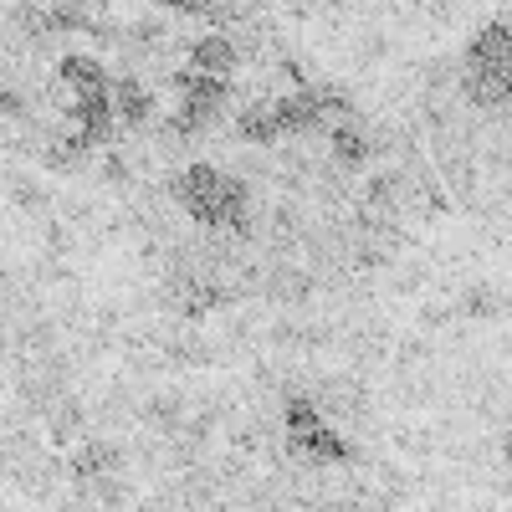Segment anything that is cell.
Instances as JSON below:
<instances>
[{
    "label": "cell",
    "instance_id": "obj_1",
    "mask_svg": "<svg viewBox=\"0 0 512 512\" xmlns=\"http://www.w3.org/2000/svg\"><path fill=\"white\" fill-rule=\"evenodd\" d=\"M282 420H287L292 451L303 456L308 466H338V461H349V441L338 436L333 425H323V415H318V405L308 395H292L287 410H282Z\"/></svg>",
    "mask_w": 512,
    "mask_h": 512
},
{
    "label": "cell",
    "instance_id": "obj_2",
    "mask_svg": "<svg viewBox=\"0 0 512 512\" xmlns=\"http://www.w3.org/2000/svg\"><path fill=\"white\" fill-rule=\"evenodd\" d=\"M185 52H190V67H195V72H210V77H231V72L241 67V47H236V36H231V31L195 36Z\"/></svg>",
    "mask_w": 512,
    "mask_h": 512
},
{
    "label": "cell",
    "instance_id": "obj_3",
    "mask_svg": "<svg viewBox=\"0 0 512 512\" xmlns=\"http://www.w3.org/2000/svg\"><path fill=\"white\" fill-rule=\"evenodd\" d=\"M113 113H118V123L123 128H139V134H144V128L154 123V113H159V103H154V93L144 88V82L139 77H113Z\"/></svg>",
    "mask_w": 512,
    "mask_h": 512
},
{
    "label": "cell",
    "instance_id": "obj_4",
    "mask_svg": "<svg viewBox=\"0 0 512 512\" xmlns=\"http://www.w3.org/2000/svg\"><path fill=\"white\" fill-rule=\"evenodd\" d=\"M236 139H246V144H277V139H287L282 134V118H277V98H256V103H246L241 113H236Z\"/></svg>",
    "mask_w": 512,
    "mask_h": 512
},
{
    "label": "cell",
    "instance_id": "obj_5",
    "mask_svg": "<svg viewBox=\"0 0 512 512\" xmlns=\"http://www.w3.org/2000/svg\"><path fill=\"white\" fill-rule=\"evenodd\" d=\"M57 77L67 82V88H108V72H103V62H93V57H62L57 62Z\"/></svg>",
    "mask_w": 512,
    "mask_h": 512
},
{
    "label": "cell",
    "instance_id": "obj_6",
    "mask_svg": "<svg viewBox=\"0 0 512 512\" xmlns=\"http://www.w3.org/2000/svg\"><path fill=\"white\" fill-rule=\"evenodd\" d=\"M77 431H82V405L62 395V405H52V436L57 441H77Z\"/></svg>",
    "mask_w": 512,
    "mask_h": 512
},
{
    "label": "cell",
    "instance_id": "obj_7",
    "mask_svg": "<svg viewBox=\"0 0 512 512\" xmlns=\"http://www.w3.org/2000/svg\"><path fill=\"white\" fill-rule=\"evenodd\" d=\"M149 420H154V425H164V431H175V425L185 420V405H180L175 395H159V400L149 405Z\"/></svg>",
    "mask_w": 512,
    "mask_h": 512
}]
</instances>
